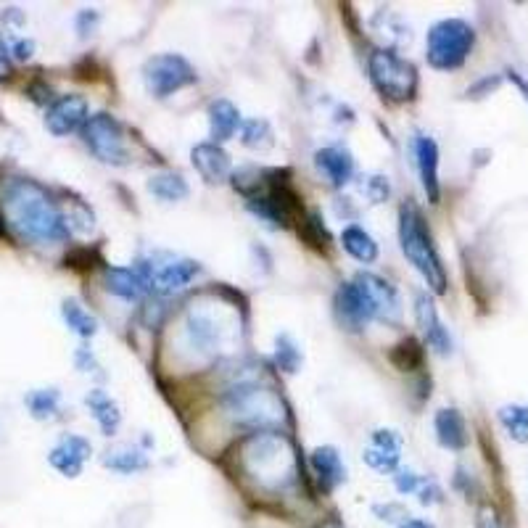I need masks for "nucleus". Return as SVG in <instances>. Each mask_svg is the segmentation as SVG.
Returning a JSON list of instances; mask_svg holds the SVG:
<instances>
[{
  "label": "nucleus",
  "instance_id": "f257e3e1",
  "mask_svg": "<svg viewBox=\"0 0 528 528\" xmlns=\"http://www.w3.org/2000/svg\"><path fill=\"white\" fill-rule=\"evenodd\" d=\"M0 212L8 228L37 246H51V243L69 238L61 206L53 201L43 185L30 177H11L3 183Z\"/></svg>",
  "mask_w": 528,
  "mask_h": 528
},
{
  "label": "nucleus",
  "instance_id": "f03ea898",
  "mask_svg": "<svg viewBox=\"0 0 528 528\" xmlns=\"http://www.w3.org/2000/svg\"><path fill=\"white\" fill-rule=\"evenodd\" d=\"M238 473L264 497H286L304 476L291 444L275 431L254 433L243 444Z\"/></svg>",
  "mask_w": 528,
  "mask_h": 528
},
{
  "label": "nucleus",
  "instance_id": "7ed1b4c3",
  "mask_svg": "<svg viewBox=\"0 0 528 528\" xmlns=\"http://www.w3.org/2000/svg\"><path fill=\"white\" fill-rule=\"evenodd\" d=\"M399 243H402L404 257L423 275L433 294H447V270L441 264L426 217L415 204H404L399 209Z\"/></svg>",
  "mask_w": 528,
  "mask_h": 528
},
{
  "label": "nucleus",
  "instance_id": "20e7f679",
  "mask_svg": "<svg viewBox=\"0 0 528 528\" xmlns=\"http://www.w3.org/2000/svg\"><path fill=\"white\" fill-rule=\"evenodd\" d=\"M222 402H225V410L241 426L254 428V433L270 431L272 426H280V418H283V402L270 389L259 386L257 381L233 383L225 391V396H222Z\"/></svg>",
  "mask_w": 528,
  "mask_h": 528
},
{
  "label": "nucleus",
  "instance_id": "39448f33",
  "mask_svg": "<svg viewBox=\"0 0 528 528\" xmlns=\"http://www.w3.org/2000/svg\"><path fill=\"white\" fill-rule=\"evenodd\" d=\"M476 45V30L465 19H441L428 30L426 59L439 72L460 69Z\"/></svg>",
  "mask_w": 528,
  "mask_h": 528
},
{
  "label": "nucleus",
  "instance_id": "423d86ee",
  "mask_svg": "<svg viewBox=\"0 0 528 528\" xmlns=\"http://www.w3.org/2000/svg\"><path fill=\"white\" fill-rule=\"evenodd\" d=\"M367 72L373 88L381 93L386 101L404 103L410 101L418 90V72L407 59H402L394 48H378L370 53Z\"/></svg>",
  "mask_w": 528,
  "mask_h": 528
},
{
  "label": "nucleus",
  "instance_id": "0eeeda50",
  "mask_svg": "<svg viewBox=\"0 0 528 528\" xmlns=\"http://www.w3.org/2000/svg\"><path fill=\"white\" fill-rule=\"evenodd\" d=\"M138 275L146 283L148 294H159V296H172L177 291H183L193 278H196L201 267L193 259L175 257V254H167V251H156L151 257H143L132 264Z\"/></svg>",
  "mask_w": 528,
  "mask_h": 528
},
{
  "label": "nucleus",
  "instance_id": "6e6552de",
  "mask_svg": "<svg viewBox=\"0 0 528 528\" xmlns=\"http://www.w3.org/2000/svg\"><path fill=\"white\" fill-rule=\"evenodd\" d=\"M82 140L98 162L125 167L130 164V140L114 114H93L82 127Z\"/></svg>",
  "mask_w": 528,
  "mask_h": 528
},
{
  "label": "nucleus",
  "instance_id": "1a4fd4ad",
  "mask_svg": "<svg viewBox=\"0 0 528 528\" xmlns=\"http://www.w3.org/2000/svg\"><path fill=\"white\" fill-rule=\"evenodd\" d=\"M196 80V69L180 53H159L143 64V85L154 98H169L177 90L196 85Z\"/></svg>",
  "mask_w": 528,
  "mask_h": 528
},
{
  "label": "nucleus",
  "instance_id": "9d476101",
  "mask_svg": "<svg viewBox=\"0 0 528 528\" xmlns=\"http://www.w3.org/2000/svg\"><path fill=\"white\" fill-rule=\"evenodd\" d=\"M333 312H336L338 325L352 330V333H360L373 320H378V304H375L365 280L360 278V272L354 275V280L338 286L336 296H333Z\"/></svg>",
  "mask_w": 528,
  "mask_h": 528
},
{
  "label": "nucleus",
  "instance_id": "9b49d317",
  "mask_svg": "<svg viewBox=\"0 0 528 528\" xmlns=\"http://www.w3.org/2000/svg\"><path fill=\"white\" fill-rule=\"evenodd\" d=\"M183 341L193 354L217 357L225 344V328L214 309L191 307L183 317Z\"/></svg>",
  "mask_w": 528,
  "mask_h": 528
},
{
  "label": "nucleus",
  "instance_id": "f8f14e48",
  "mask_svg": "<svg viewBox=\"0 0 528 528\" xmlns=\"http://www.w3.org/2000/svg\"><path fill=\"white\" fill-rule=\"evenodd\" d=\"M402 436L394 428H378L370 433L367 447L362 449V462L375 473H396L399 462H402Z\"/></svg>",
  "mask_w": 528,
  "mask_h": 528
},
{
  "label": "nucleus",
  "instance_id": "ddd939ff",
  "mask_svg": "<svg viewBox=\"0 0 528 528\" xmlns=\"http://www.w3.org/2000/svg\"><path fill=\"white\" fill-rule=\"evenodd\" d=\"M90 455H93V447H90V441L85 436L66 433L59 439V444L48 452V462L64 478H77L82 468H85V462L90 460Z\"/></svg>",
  "mask_w": 528,
  "mask_h": 528
},
{
  "label": "nucleus",
  "instance_id": "4468645a",
  "mask_svg": "<svg viewBox=\"0 0 528 528\" xmlns=\"http://www.w3.org/2000/svg\"><path fill=\"white\" fill-rule=\"evenodd\" d=\"M412 154H415L420 183H423V191H426L428 201H431V204H439L441 185H439V146H436V140H433L431 135H426V132H418V135L412 138Z\"/></svg>",
  "mask_w": 528,
  "mask_h": 528
},
{
  "label": "nucleus",
  "instance_id": "2eb2a0df",
  "mask_svg": "<svg viewBox=\"0 0 528 528\" xmlns=\"http://www.w3.org/2000/svg\"><path fill=\"white\" fill-rule=\"evenodd\" d=\"M88 101L82 96H61L59 101L51 103V109L45 114V127L56 138H64L69 132L80 130L88 122Z\"/></svg>",
  "mask_w": 528,
  "mask_h": 528
},
{
  "label": "nucleus",
  "instance_id": "dca6fc26",
  "mask_svg": "<svg viewBox=\"0 0 528 528\" xmlns=\"http://www.w3.org/2000/svg\"><path fill=\"white\" fill-rule=\"evenodd\" d=\"M309 468H312V476H315L317 489H320L323 494H333L338 486L346 481L344 460H341V455H338V449L330 447V444L317 447L315 452H312V457H309Z\"/></svg>",
  "mask_w": 528,
  "mask_h": 528
},
{
  "label": "nucleus",
  "instance_id": "f3484780",
  "mask_svg": "<svg viewBox=\"0 0 528 528\" xmlns=\"http://www.w3.org/2000/svg\"><path fill=\"white\" fill-rule=\"evenodd\" d=\"M191 162L196 172L204 177L209 185L225 183L228 177H233V167H230L228 151L217 143H198L191 151Z\"/></svg>",
  "mask_w": 528,
  "mask_h": 528
},
{
  "label": "nucleus",
  "instance_id": "a211bd4d",
  "mask_svg": "<svg viewBox=\"0 0 528 528\" xmlns=\"http://www.w3.org/2000/svg\"><path fill=\"white\" fill-rule=\"evenodd\" d=\"M415 320H418L420 330L426 336V344L431 349H436L439 354L452 352V336H449V330L441 323L436 304H433V299L428 294H418V299H415Z\"/></svg>",
  "mask_w": 528,
  "mask_h": 528
},
{
  "label": "nucleus",
  "instance_id": "6ab92c4d",
  "mask_svg": "<svg viewBox=\"0 0 528 528\" xmlns=\"http://www.w3.org/2000/svg\"><path fill=\"white\" fill-rule=\"evenodd\" d=\"M315 167L333 188H344L354 177V156L344 146H325L315 154Z\"/></svg>",
  "mask_w": 528,
  "mask_h": 528
},
{
  "label": "nucleus",
  "instance_id": "aec40b11",
  "mask_svg": "<svg viewBox=\"0 0 528 528\" xmlns=\"http://www.w3.org/2000/svg\"><path fill=\"white\" fill-rule=\"evenodd\" d=\"M433 431H436V439L444 449H452V452H462L468 447V423L462 418V412L455 407H441L433 418Z\"/></svg>",
  "mask_w": 528,
  "mask_h": 528
},
{
  "label": "nucleus",
  "instance_id": "412c9836",
  "mask_svg": "<svg viewBox=\"0 0 528 528\" xmlns=\"http://www.w3.org/2000/svg\"><path fill=\"white\" fill-rule=\"evenodd\" d=\"M103 286L109 294L122 301H140L148 294L146 283L135 267H106L103 270Z\"/></svg>",
  "mask_w": 528,
  "mask_h": 528
},
{
  "label": "nucleus",
  "instance_id": "4be33fe9",
  "mask_svg": "<svg viewBox=\"0 0 528 528\" xmlns=\"http://www.w3.org/2000/svg\"><path fill=\"white\" fill-rule=\"evenodd\" d=\"M238 127H243L241 111L238 106L228 101V98H217V101L209 103V138L212 143H225L238 132Z\"/></svg>",
  "mask_w": 528,
  "mask_h": 528
},
{
  "label": "nucleus",
  "instance_id": "5701e85b",
  "mask_svg": "<svg viewBox=\"0 0 528 528\" xmlns=\"http://www.w3.org/2000/svg\"><path fill=\"white\" fill-rule=\"evenodd\" d=\"M360 278L365 280L375 304H378V320H383V323H399V317H402V299L396 294V288L391 286L389 280L381 278V275H373V272H360Z\"/></svg>",
  "mask_w": 528,
  "mask_h": 528
},
{
  "label": "nucleus",
  "instance_id": "b1692460",
  "mask_svg": "<svg viewBox=\"0 0 528 528\" xmlns=\"http://www.w3.org/2000/svg\"><path fill=\"white\" fill-rule=\"evenodd\" d=\"M85 404H88L90 415H93V420L98 423L103 436H114V433L119 431V426H122V410H119V404L114 402L106 391L103 389L88 391Z\"/></svg>",
  "mask_w": 528,
  "mask_h": 528
},
{
  "label": "nucleus",
  "instance_id": "393cba45",
  "mask_svg": "<svg viewBox=\"0 0 528 528\" xmlns=\"http://www.w3.org/2000/svg\"><path fill=\"white\" fill-rule=\"evenodd\" d=\"M103 468H109L111 473H119V476H135V473H143V470L151 468V460H148L143 449L119 447L109 449L103 455Z\"/></svg>",
  "mask_w": 528,
  "mask_h": 528
},
{
  "label": "nucleus",
  "instance_id": "a878e982",
  "mask_svg": "<svg viewBox=\"0 0 528 528\" xmlns=\"http://www.w3.org/2000/svg\"><path fill=\"white\" fill-rule=\"evenodd\" d=\"M341 246H344V251L349 257L362 264H373L375 259H378V243H375L373 235L367 233L365 228H360V225L344 228V233H341Z\"/></svg>",
  "mask_w": 528,
  "mask_h": 528
},
{
  "label": "nucleus",
  "instance_id": "bb28decb",
  "mask_svg": "<svg viewBox=\"0 0 528 528\" xmlns=\"http://www.w3.org/2000/svg\"><path fill=\"white\" fill-rule=\"evenodd\" d=\"M148 191L154 193L159 201L164 204H177V201H183L188 198V183H185V177L180 172H159V175L148 177Z\"/></svg>",
  "mask_w": 528,
  "mask_h": 528
},
{
  "label": "nucleus",
  "instance_id": "cd10ccee",
  "mask_svg": "<svg viewBox=\"0 0 528 528\" xmlns=\"http://www.w3.org/2000/svg\"><path fill=\"white\" fill-rule=\"evenodd\" d=\"M61 315H64V323L69 325V330L80 338H93L98 333V320L77 299H64Z\"/></svg>",
  "mask_w": 528,
  "mask_h": 528
},
{
  "label": "nucleus",
  "instance_id": "c85d7f7f",
  "mask_svg": "<svg viewBox=\"0 0 528 528\" xmlns=\"http://www.w3.org/2000/svg\"><path fill=\"white\" fill-rule=\"evenodd\" d=\"M24 404H27V410L35 420H51L59 415L61 394L56 389H35L27 394Z\"/></svg>",
  "mask_w": 528,
  "mask_h": 528
},
{
  "label": "nucleus",
  "instance_id": "c756f323",
  "mask_svg": "<svg viewBox=\"0 0 528 528\" xmlns=\"http://www.w3.org/2000/svg\"><path fill=\"white\" fill-rule=\"evenodd\" d=\"M499 423L518 444H528V404H507L499 410Z\"/></svg>",
  "mask_w": 528,
  "mask_h": 528
},
{
  "label": "nucleus",
  "instance_id": "7c9ffc66",
  "mask_svg": "<svg viewBox=\"0 0 528 528\" xmlns=\"http://www.w3.org/2000/svg\"><path fill=\"white\" fill-rule=\"evenodd\" d=\"M241 140L246 148H254V151H267V148L275 146V132H272L267 119L257 117V119H249V122H243Z\"/></svg>",
  "mask_w": 528,
  "mask_h": 528
},
{
  "label": "nucleus",
  "instance_id": "2f4dec72",
  "mask_svg": "<svg viewBox=\"0 0 528 528\" xmlns=\"http://www.w3.org/2000/svg\"><path fill=\"white\" fill-rule=\"evenodd\" d=\"M275 360H278L280 370H286L288 375L299 373V367H301V362H304V357H301L299 344H296L294 338L288 336V333H280V336H275Z\"/></svg>",
  "mask_w": 528,
  "mask_h": 528
},
{
  "label": "nucleus",
  "instance_id": "473e14b6",
  "mask_svg": "<svg viewBox=\"0 0 528 528\" xmlns=\"http://www.w3.org/2000/svg\"><path fill=\"white\" fill-rule=\"evenodd\" d=\"M373 515L381 523H389V526H399L410 518L407 507L399 505V502H381V505H373Z\"/></svg>",
  "mask_w": 528,
  "mask_h": 528
},
{
  "label": "nucleus",
  "instance_id": "72a5a7b5",
  "mask_svg": "<svg viewBox=\"0 0 528 528\" xmlns=\"http://www.w3.org/2000/svg\"><path fill=\"white\" fill-rule=\"evenodd\" d=\"M423 481H426V478H420L412 468H399L394 473V486H396V492L402 494V497H412V494H418Z\"/></svg>",
  "mask_w": 528,
  "mask_h": 528
},
{
  "label": "nucleus",
  "instance_id": "f704fd0d",
  "mask_svg": "<svg viewBox=\"0 0 528 528\" xmlns=\"http://www.w3.org/2000/svg\"><path fill=\"white\" fill-rule=\"evenodd\" d=\"M362 191H365V196L370 198L373 204H383V201L389 198L391 188H389V180H386L383 175H370V177H365Z\"/></svg>",
  "mask_w": 528,
  "mask_h": 528
},
{
  "label": "nucleus",
  "instance_id": "c9c22d12",
  "mask_svg": "<svg viewBox=\"0 0 528 528\" xmlns=\"http://www.w3.org/2000/svg\"><path fill=\"white\" fill-rule=\"evenodd\" d=\"M476 528H507L505 521H502V515L494 505L484 502V505H478L476 510Z\"/></svg>",
  "mask_w": 528,
  "mask_h": 528
},
{
  "label": "nucleus",
  "instance_id": "e433bc0d",
  "mask_svg": "<svg viewBox=\"0 0 528 528\" xmlns=\"http://www.w3.org/2000/svg\"><path fill=\"white\" fill-rule=\"evenodd\" d=\"M415 497L420 499V505H426V507L441 505V502H444V492H441V486L436 484V481H431V478L423 481V486H420V492L415 494Z\"/></svg>",
  "mask_w": 528,
  "mask_h": 528
},
{
  "label": "nucleus",
  "instance_id": "4c0bfd02",
  "mask_svg": "<svg viewBox=\"0 0 528 528\" xmlns=\"http://www.w3.org/2000/svg\"><path fill=\"white\" fill-rule=\"evenodd\" d=\"M74 365H77V370L80 373H98L101 370V365H98L96 354L90 352L88 346H80L77 352H74Z\"/></svg>",
  "mask_w": 528,
  "mask_h": 528
},
{
  "label": "nucleus",
  "instance_id": "58836bf2",
  "mask_svg": "<svg viewBox=\"0 0 528 528\" xmlns=\"http://www.w3.org/2000/svg\"><path fill=\"white\" fill-rule=\"evenodd\" d=\"M11 53H14L16 61H27L32 53H35V43H32V40H14Z\"/></svg>",
  "mask_w": 528,
  "mask_h": 528
},
{
  "label": "nucleus",
  "instance_id": "ea45409f",
  "mask_svg": "<svg viewBox=\"0 0 528 528\" xmlns=\"http://www.w3.org/2000/svg\"><path fill=\"white\" fill-rule=\"evenodd\" d=\"M96 24H98L96 11H82V14L77 16V27H80L82 35H88V32L96 27Z\"/></svg>",
  "mask_w": 528,
  "mask_h": 528
},
{
  "label": "nucleus",
  "instance_id": "a19ab883",
  "mask_svg": "<svg viewBox=\"0 0 528 528\" xmlns=\"http://www.w3.org/2000/svg\"><path fill=\"white\" fill-rule=\"evenodd\" d=\"M11 77V56H8V48L0 40V80H8Z\"/></svg>",
  "mask_w": 528,
  "mask_h": 528
},
{
  "label": "nucleus",
  "instance_id": "79ce46f5",
  "mask_svg": "<svg viewBox=\"0 0 528 528\" xmlns=\"http://www.w3.org/2000/svg\"><path fill=\"white\" fill-rule=\"evenodd\" d=\"M309 528H346V523L338 515H325V518L315 521Z\"/></svg>",
  "mask_w": 528,
  "mask_h": 528
},
{
  "label": "nucleus",
  "instance_id": "37998d69",
  "mask_svg": "<svg viewBox=\"0 0 528 528\" xmlns=\"http://www.w3.org/2000/svg\"><path fill=\"white\" fill-rule=\"evenodd\" d=\"M396 528H436V523L428 521V518H415V515H410L407 521L399 523Z\"/></svg>",
  "mask_w": 528,
  "mask_h": 528
},
{
  "label": "nucleus",
  "instance_id": "c03bdc74",
  "mask_svg": "<svg viewBox=\"0 0 528 528\" xmlns=\"http://www.w3.org/2000/svg\"><path fill=\"white\" fill-rule=\"evenodd\" d=\"M497 85H499V77H494V80H492V77H486L484 82H478L476 88H470L468 93H473V96H476V93H484V90H489V88H497Z\"/></svg>",
  "mask_w": 528,
  "mask_h": 528
},
{
  "label": "nucleus",
  "instance_id": "a18cd8bd",
  "mask_svg": "<svg viewBox=\"0 0 528 528\" xmlns=\"http://www.w3.org/2000/svg\"><path fill=\"white\" fill-rule=\"evenodd\" d=\"M510 80H513L515 85H518V90H521L523 96H526V101H528V82L521 80V77H518V74H515V72H510Z\"/></svg>",
  "mask_w": 528,
  "mask_h": 528
}]
</instances>
